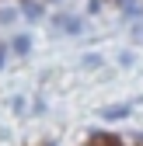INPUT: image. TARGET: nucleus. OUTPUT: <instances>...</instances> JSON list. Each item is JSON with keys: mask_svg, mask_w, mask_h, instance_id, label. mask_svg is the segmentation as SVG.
Returning <instances> with one entry per match:
<instances>
[{"mask_svg": "<svg viewBox=\"0 0 143 146\" xmlns=\"http://www.w3.org/2000/svg\"><path fill=\"white\" fill-rule=\"evenodd\" d=\"M129 111H133L129 104H112V108L101 111V118H105V122H122V118H129Z\"/></svg>", "mask_w": 143, "mask_h": 146, "instance_id": "f257e3e1", "label": "nucleus"}, {"mask_svg": "<svg viewBox=\"0 0 143 146\" xmlns=\"http://www.w3.org/2000/svg\"><path fill=\"white\" fill-rule=\"evenodd\" d=\"M56 28H63V31H74V35H77L84 25H80V17H66V14H59V17H56Z\"/></svg>", "mask_w": 143, "mask_h": 146, "instance_id": "f03ea898", "label": "nucleus"}, {"mask_svg": "<svg viewBox=\"0 0 143 146\" xmlns=\"http://www.w3.org/2000/svg\"><path fill=\"white\" fill-rule=\"evenodd\" d=\"M28 35H17V38H14V52H28Z\"/></svg>", "mask_w": 143, "mask_h": 146, "instance_id": "7ed1b4c3", "label": "nucleus"}, {"mask_svg": "<svg viewBox=\"0 0 143 146\" xmlns=\"http://www.w3.org/2000/svg\"><path fill=\"white\" fill-rule=\"evenodd\" d=\"M84 66H87V70H94V66H101V56H94V52H91V56H84Z\"/></svg>", "mask_w": 143, "mask_h": 146, "instance_id": "20e7f679", "label": "nucleus"}, {"mask_svg": "<svg viewBox=\"0 0 143 146\" xmlns=\"http://www.w3.org/2000/svg\"><path fill=\"white\" fill-rule=\"evenodd\" d=\"M4 59H7V49H0V70H4Z\"/></svg>", "mask_w": 143, "mask_h": 146, "instance_id": "39448f33", "label": "nucleus"}]
</instances>
